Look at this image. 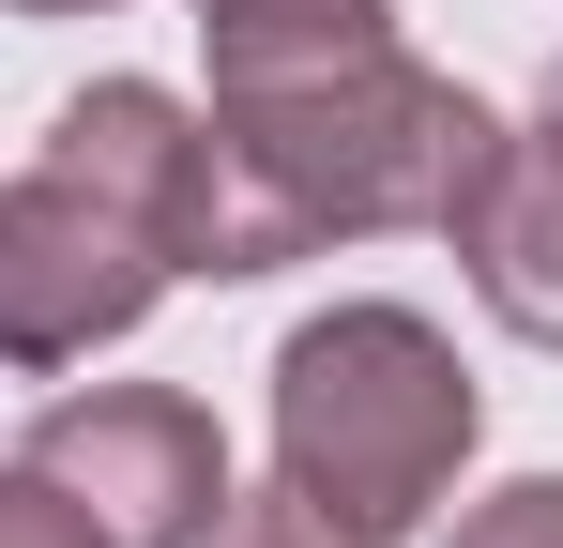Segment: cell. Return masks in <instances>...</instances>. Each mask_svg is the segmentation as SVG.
<instances>
[{"label":"cell","instance_id":"cell-1","mask_svg":"<svg viewBox=\"0 0 563 548\" xmlns=\"http://www.w3.org/2000/svg\"><path fill=\"white\" fill-rule=\"evenodd\" d=\"M229 244V153L153 77H107L46 122V168L0 183V365H77L153 320L168 274Z\"/></svg>","mask_w":563,"mask_h":548},{"label":"cell","instance_id":"cell-8","mask_svg":"<svg viewBox=\"0 0 563 548\" xmlns=\"http://www.w3.org/2000/svg\"><path fill=\"white\" fill-rule=\"evenodd\" d=\"M457 548H563V472H533V487H503V503H472Z\"/></svg>","mask_w":563,"mask_h":548},{"label":"cell","instance_id":"cell-5","mask_svg":"<svg viewBox=\"0 0 563 548\" xmlns=\"http://www.w3.org/2000/svg\"><path fill=\"white\" fill-rule=\"evenodd\" d=\"M380 15L396 0H198V46H213V91H244V77H305L335 46H380Z\"/></svg>","mask_w":563,"mask_h":548},{"label":"cell","instance_id":"cell-4","mask_svg":"<svg viewBox=\"0 0 563 548\" xmlns=\"http://www.w3.org/2000/svg\"><path fill=\"white\" fill-rule=\"evenodd\" d=\"M31 472H46L107 548H213V518H229V442H213V412L168 396V381L46 396V412H31Z\"/></svg>","mask_w":563,"mask_h":548},{"label":"cell","instance_id":"cell-6","mask_svg":"<svg viewBox=\"0 0 563 548\" xmlns=\"http://www.w3.org/2000/svg\"><path fill=\"white\" fill-rule=\"evenodd\" d=\"M213 548H366L351 534V518H320V503H305V487H229V518H213Z\"/></svg>","mask_w":563,"mask_h":548},{"label":"cell","instance_id":"cell-2","mask_svg":"<svg viewBox=\"0 0 563 548\" xmlns=\"http://www.w3.org/2000/svg\"><path fill=\"white\" fill-rule=\"evenodd\" d=\"M213 153H229L213 274H275L305 244H351V229H457L503 168V122L396 46H335L305 77L213 91Z\"/></svg>","mask_w":563,"mask_h":548},{"label":"cell","instance_id":"cell-7","mask_svg":"<svg viewBox=\"0 0 563 548\" xmlns=\"http://www.w3.org/2000/svg\"><path fill=\"white\" fill-rule=\"evenodd\" d=\"M0 548H107V534L46 487V472H31V457H15V472H0Z\"/></svg>","mask_w":563,"mask_h":548},{"label":"cell","instance_id":"cell-9","mask_svg":"<svg viewBox=\"0 0 563 548\" xmlns=\"http://www.w3.org/2000/svg\"><path fill=\"white\" fill-rule=\"evenodd\" d=\"M533 138H549V153H563V62H549V91H533Z\"/></svg>","mask_w":563,"mask_h":548},{"label":"cell","instance_id":"cell-3","mask_svg":"<svg viewBox=\"0 0 563 548\" xmlns=\"http://www.w3.org/2000/svg\"><path fill=\"white\" fill-rule=\"evenodd\" d=\"M457 457H472V381L411 305H335L275 351V472L366 548L442 518Z\"/></svg>","mask_w":563,"mask_h":548},{"label":"cell","instance_id":"cell-10","mask_svg":"<svg viewBox=\"0 0 563 548\" xmlns=\"http://www.w3.org/2000/svg\"><path fill=\"white\" fill-rule=\"evenodd\" d=\"M15 15H92V0H15Z\"/></svg>","mask_w":563,"mask_h":548}]
</instances>
